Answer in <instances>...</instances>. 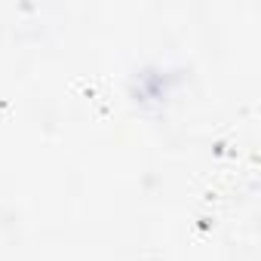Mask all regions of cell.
<instances>
[{
  "label": "cell",
  "instance_id": "obj_1",
  "mask_svg": "<svg viewBox=\"0 0 261 261\" xmlns=\"http://www.w3.org/2000/svg\"><path fill=\"white\" fill-rule=\"evenodd\" d=\"M181 71L169 65H142L136 68L133 80H129V95L139 105H160L169 98V92L178 86Z\"/></svg>",
  "mask_w": 261,
  "mask_h": 261
}]
</instances>
